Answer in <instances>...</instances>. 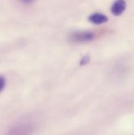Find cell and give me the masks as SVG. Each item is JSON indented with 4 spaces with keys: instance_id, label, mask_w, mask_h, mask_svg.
<instances>
[{
    "instance_id": "277c9868",
    "label": "cell",
    "mask_w": 134,
    "mask_h": 135,
    "mask_svg": "<svg viewBox=\"0 0 134 135\" xmlns=\"http://www.w3.org/2000/svg\"><path fill=\"white\" fill-rule=\"evenodd\" d=\"M32 130V127L28 125H20L16 127L11 129L12 131L9 134H30Z\"/></svg>"
},
{
    "instance_id": "7a4b0ae2",
    "label": "cell",
    "mask_w": 134,
    "mask_h": 135,
    "mask_svg": "<svg viewBox=\"0 0 134 135\" xmlns=\"http://www.w3.org/2000/svg\"><path fill=\"white\" fill-rule=\"evenodd\" d=\"M126 3L125 0H117L111 6V12L115 16L121 15L126 9Z\"/></svg>"
},
{
    "instance_id": "52a82bcc",
    "label": "cell",
    "mask_w": 134,
    "mask_h": 135,
    "mask_svg": "<svg viewBox=\"0 0 134 135\" xmlns=\"http://www.w3.org/2000/svg\"><path fill=\"white\" fill-rule=\"evenodd\" d=\"M21 2H22L23 3H25V4H29V3H32L34 1L36 0H20Z\"/></svg>"
},
{
    "instance_id": "8992f818",
    "label": "cell",
    "mask_w": 134,
    "mask_h": 135,
    "mask_svg": "<svg viewBox=\"0 0 134 135\" xmlns=\"http://www.w3.org/2000/svg\"><path fill=\"white\" fill-rule=\"evenodd\" d=\"M88 61H89V60H88V56H85V57H84V58L82 59V60H81V64H82V63H83V64H85V63H87Z\"/></svg>"
},
{
    "instance_id": "5b68a950",
    "label": "cell",
    "mask_w": 134,
    "mask_h": 135,
    "mask_svg": "<svg viewBox=\"0 0 134 135\" xmlns=\"http://www.w3.org/2000/svg\"><path fill=\"white\" fill-rule=\"evenodd\" d=\"M6 83V78H5L3 76L0 75V93H1L4 89H5Z\"/></svg>"
},
{
    "instance_id": "6da1fadb",
    "label": "cell",
    "mask_w": 134,
    "mask_h": 135,
    "mask_svg": "<svg viewBox=\"0 0 134 135\" xmlns=\"http://www.w3.org/2000/svg\"><path fill=\"white\" fill-rule=\"evenodd\" d=\"M95 34L90 31H75L69 35V40L74 43H86L92 41Z\"/></svg>"
},
{
    "instance_id": "3957f363",
    "label": "cell",
    "mask_w": 134,
    "mask_h": 135,
    "mask_svg": "<svg viewBox=\"0 0 134 135\" xmlns=\"http://www.w3.org/2000/svg\"><path fill=\"white\" fill-rule=\"evenodd\" d=\"M88 20H89V21H91L93 24L101 25V24H103V23L107 22L108 21V18L103 13H92V14H91L89 16Z\"/></svg>"
}]
</instances>
